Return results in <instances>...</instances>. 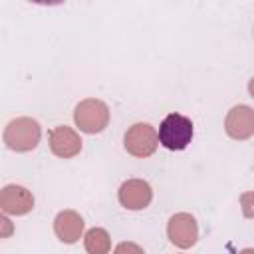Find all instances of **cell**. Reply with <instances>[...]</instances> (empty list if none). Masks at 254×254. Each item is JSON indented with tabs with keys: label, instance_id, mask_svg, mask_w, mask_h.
<instances>
[{
	"label": "cell",
	"instance_id": "1",
	"mask_svg": "<svg viewBox=\"0 0 254 254\" xmlns=\"http://www.w3.org/2000/svg\"><path fill=\"white\" fill-rule=\"evenodd\" d=\"M42 127L32 117H16L4 129V143L10 151L28 153L34 151L40 143Z\"/></svg>",
	"mask_w": 254,
	"mask_h": 254
},
{
	"label": "cell",
	"instance_id": "2",
	"mask_svg": "<svg viewBox=\"0 0 254 254\" xmlns=\"http://www.w3.org/2000/svg\"><path fill=\"white\" fill-rule=\"evenodd\" d=\"M192 139V121L181 113H169L159 125V143L169 151H183Z\"/></svg>",
	"mask_w": 254,
	"mask_h": 254
},
{
	"label": "cell",
	"instance_id": "3",
	"mask_svg": "<svg viewBox=\"0 0 254 254\" xmlns=\"http://www.w3.org/2000/svg\"><path fill=\"white\" fill-rule=\"evenodd\" d=\"M73 121L83 133H101L109 125V107L95 97L79 101L73 109Z\"/></svg>",
	"mask_w": 254,
	"mask_h": 254
},
{
	"label": "cell",
	"instance_id": "4",
	"mask_svg": "<svg viewBox=\"0 0 254 254\" xmlns=\"http://www.w3.org/2000/svg\"><path fill=\"white\" fill-rule=\"evenodd\" d=\"M125 151L137 159L151 157L159 147V133L149 123H135L127 129L123 139Z\"/></svg>",
	"mask_w": 254,
	"mask_h": 254
},
{
	"label": "cell",
	"instance_id": "5",
	"mask_svg": "<svg viewBox=\"0 0 254 254\" xmlns=\"http://www.w3.org/2000/svg\"><path fill=\"white\" fill-rule=\"evenodd\" d=\"M167 236L177 248H190L198 240L196 218L189 212H177L167 224Z\"/></svg>",
	"mask_w": 254,
	"mask_h": 254
},
{
	"label": "cell",
	"instance_id": "6",
	"mask_svg": "<svg viewBox=\"0 0 254 254\" xmlns=\"http://www.w3.org/2000/svg\"><path fill=\"white\" fill-rule=\"evenodd\" d=\"M119 202L127 210H143L153 200V189L143 179H129L119 187Z\"/></svg>",
	"mask_w": 254,
	"mask_h": 254
},
{
	"label": "cell",
	"instance_id": "7",
	"mask_svg": "<svg viewBox=\"0 0 254 254\" xmlns=\"http://www.w3.org/2000/svg\"><path fill=\"white\" fill-rule=\"evenodd\" d=\"M224 131L230 139L246 141L254 135V109L248 105H234L224 119Z\"/></svg>",
	"mask_w": 254,
	"mask_h": 254
},
{
	"label": "cell",
	"instance_id": "8",
	"mask_svg": "<svg viewBox=\"0 0 254 254\" xmlns=\"http://www.w3.org/2000/svg\"><path fill=\"white\" fill-rule=\"evenodd\" d=\"M50 149L60 159H71L81 151V137L67 125H58L48 135Z\"/></svg>",
	"mask_w": 254,
	"mask_h": 254
},
{
	"label": "cell",
	"instance_id": "9",
	"mask_svg": "<svg viewBox=\"0 0 254 254\" xmlns=\"http://www.w3.org/2000/svg\"><path fill=\"white\" fill-rule=\"evenodd\" d=\"M0 208L4 214L22 216L34 208V196L26 187L6 185L0 192Z\"/></svg>",
	"mask_w": 254,
	"mask_h": 254
},
{
	"label": "cell",
	"instance_id": "10",
	"mask_svg": "<svg viewBox=\"0 0 254 254\" xmlns=\"http://www.w3.org/2000/svg\"><path fill=\"white\" fill-rule=\"evenodd\" d=\"M54 232L64 244H73L83 234V218L75 210H62L54 218Z\"/></svg>",
	"mask_w": 254,
	"mask_h": 254
},
{
	"label": "cell",
	"instance_id": "11",
	"mask_svg": "<svg viewBox=\"0 0 254 254\" xmlns=\"http://www.w3.org/2000/svg\"><path fill=\"white\" fill-rule=\"evenodd\" d=\"M83 246H85V252L87 254H109V250H111V238H109V234H107L105 228L93 226V228H89L85 232Z\"/></svg>",
	"mask_w": 254,
	"mask_h": 254
},
{
	"label": "cell",
	"instance_id": "12",
	"mask_svg": "<svg viewBox=\"0 0 254 254\" xmlns=\"http://www.w3.org/2000/svg\"><path fill=\"white\" fill-rule=\"evenodd\" d=\"M240 208L246 218H254V190H246L240 194Z\"/></svg>",
	"mask_w": 254,
	"mask_h": 254
},
{
	"label": "cell",
	"instance_id": "13",
	"mask_svg": "<svg viewBox=\"0 0 254 254\" xmlns=\"http://www.w3.org/2000/svg\"><path fill=\"white\" fill-rule=\"evenodd\" d=\"M113 254H145V250L137 242H119Z\"/></svg>",
	"mask_w": 254,
	"mask_h": 254
},
{
	"label": "cell",
	"instance_id": "14",
	"mask_svg": "<svg viewBox=\"0 0 254 254\" xmlns=\"http://www.w3.org/2000/svg\"><path fill=\"white\" fill-rule=\"evenodd\" d=\"M0 224H2V234H0V236H2V238H8V236L12 234V222L8 220L6 214L0 216Z\"/></svg>",
	"mask_w": 254,
	"mask_h": 254
},
{
	"label": "cell",
	"instance_id": "15",
	"mask_svg": "<svg viewBox=\"0 0 254 254\" xmlns=\"http://www.w3.org/2000/svg\"><path fill=\"white\" fill-rule=\"evenodd\" d=\"M248 93H250V95L254 97V77H252V79L248 81Z\"/></svg>",
	"mask_w": 254,
	"mask_h": 254
},
{
	"label": "cell",
	"instance_id": "16",
	"mask_svg": "<svg viewBox=\"0 0 254 254\" xmlns=\"http://www.w3.org/2000/svg\"><path fill=\"white\" fill-rule=\"evenodd\" d=\"M238 254H254V248H244V250H240Z\"/></svg>",
	"mask_w": 254,
	"mask_h": 254
}]
</instances>
